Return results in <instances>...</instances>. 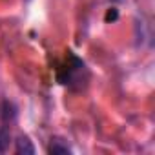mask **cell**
<instances>
[{"instance_id":"277c9868","label":"cell","mask_w":155,"mask_h":155,"mask_svg":"<svg viewBox=\"0 0 155 155\" xmlns=\"http://www.w3.org/2000/svg\"><path fill=\"white\" fill-rule=\"evenodd\" d=\"M9 140H11V137H9V131H6V130H0V153H4V151L9 148Z\"/></svg>"},{"instance_id":"6da1fadb","label":"cell","mask_w":155,"mask_h":155,"mask_svg":"<svg viewBox=\"0 0 155 155\" xmlns=\"http://www.w3.org/2000/svg\"><path fill=\"white\" fill-rule=\"evenodd\" d=\"M68 58H69L68 66H64L58 71V81H60V84H64V86H73L75 82L82 84V81H84L82 79V73H86L84 62L81 58H77L75 55H68Z\"/></svg>"},{"instance_id":"3957f363","label":"cell","mask_w":155,"mask_h":155,"mask_svg":"<svg viewBox=\"0 0 155 155\" xmlns=\"http://www.w3.org/2000/svg\"><path fill=\"white\" fill-rule=\"evenodd\" d=\"M15 150H17V153H24V155L35 153V146L31 144V140H29L26 135H20V137L15 140Z\"/></svg>"},{"instance_id":"7a4b0ae2","label":"cell","mask_w":155,"mask_h":155,"mask_svg":"<svg viewBox=\"0 0 155 155\" xmlns=\"http://www.w3.org/2000/svg\"><path fill=\"white\" fill-rule=\"evenodd\" d=\"M48 151H49V153H53V155H69V153H71V150H69L68 142H66L64 139H58V137H55V139H51V140H49Z\"/></svg>"}]
</instances>
